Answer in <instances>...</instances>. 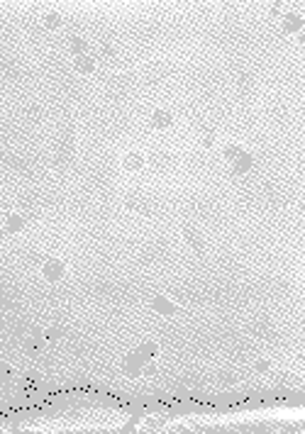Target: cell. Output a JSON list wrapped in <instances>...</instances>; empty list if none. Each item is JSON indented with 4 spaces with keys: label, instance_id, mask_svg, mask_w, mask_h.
<instances>
[{
    "label": "cell",
    "instance_id": "obj_12",
    "mask_svg": "<svg viewBox=\"0 0 305 434\" xmlns=\"http://www.w3.org/2000/svg\"><path fill=\"white\" fill-rule=\"evenodd\" d=\"M61 337H64V329L56 327V325L44 329V339H47V342H56V339H61Z\"/></svg>",
    "mask_w": 305,
    "mask_h": 434
},
{
    "label": "cell",
    "instance_id": "obj_20",
    "mask_svg": "<svg viewBox=\"0 0 305 434\" xmlns=\"http://www.w3.org/2000/svg\"><path fill=\"white\" fill-rule=\"evenodd\" d=\"M200 142H203L205 146H210V144H213V134H210V132H208V134H203V139H200Z\"/></svg>",
    "mask_w": 305,
    "mask_h": 434
},
{
    "label": "cell",
    "instance_id": "obj_13",
    "mask_svg": "<svg viewBox=\"0 0 305 434\" xmlns=\"http://www.w3.org/2000/svg\"><path fill=\"white\" fill-rule=\"evenodd\" d=\"M59 25H61V15H59V13H49V15L44 18V27H47V30H56Z\"/></svg>",
    "mask_w": 305,
    "mask_h": 434
},
{
    "label": "cell",
    "instance_id": "obj_5",
    "mask_svg": "<svg viewBox=\"0 0 305 434\" xmlns=\"http://www.w3.org/2000/svg\"><path fill=\"white\" fill-rule=\"evenodd\" d=\"M151 125H154L157 129H169L174 125V115L169 110H154V115H151Z\"/></svg>",
    "mask_w": 305,
    "mask_h": 434
},
{
    "label": "cell",
    "instance_id": "obj_18",
    "mask_svg": "<svg viewBox=\"0 0 305 434\" xmlns=\"http://www.w3.org/2000/svg\"><path fill=\"white\" fill-rule=\"evenodd\" d=\"M269 368H271L269 361H256V371H259V373H264V371H269Z\"/></svg>",
    "mask_w": 305,
    "mask_h": 434
},
{
    "label": "cell",
    "instance_id": "obj_2",
    "mask_svg": "<svg viewBox=\"0 0 305 434\" xmlns=\"http://www.w3.org/2000/svg\"><path fill=\"white\" fill-rule=\"evenodd\" d=\"M42 273H44L47 281H59V278L66 273V266H64V261H59V259H49V261L42 266Z\"/></svg>",
    "mask_w": 305,
    "mask_h": 434
},
{
    "label": "cell",
    "instance_id": "obj_7",
    "mask_svg": "<svg viewBox=\"0 0 305 434\" xmlns=\"http://www.w3.org/2000/svg\"><path fill=\"white\" fill-rule=\"evenodd\" d=\"M5 230H8V232H13V235L22 232V230H25V217H22V215H8V220H5Z\"/></svg>",
    "mask_w": 305,
    "mask_h": 434
},
{
    "label": "cell",
    "instance_id": "obj_1",
    "mask_svg": "<svg viewBox=\"0 0 305 434\" xmlns=\"http://www.w3.org/2000/svg\"><path fill=\"white\" fill-rule=\"evenodd\" d=\"M122 368H125V373H127L129 378H137V376L142 373V368H144V359H142V354H139V351L127 354L125 361H122Z\"/></svg>",
    "mask_w": 305,
    "mask_h": 434
},
{
    "label": "cell",
    "instance_id": "obj_17",
    "mask_svg": "<svg viewBox=\"0 0 305 434\" xmlns=\"http://www.w3.org/2000/svg\"><path fill=\"white\" fill-rule=\"evenodd\" d=\"M217 378H220V383H234V376H232L230 371H222Z\"/></svg>",
    "mask_w": 305,
    "mask_h": 434
},
{
    "label": "cell",
    "instance_id": "obj_14",
    "mask_svg": "<svg viewBox=\"0 0 305 434\" xmlns=\"http://www.w3.org/2000/svg\"><path fill=\"white\" fill-rule=\"evenodd\" d=\"M13 376H15L13 366H8V363H0V383H8V380H13Z\"/></svg>",
    "mask_w": 305,
    "mask_h": 434
},
{
    "label": "cell",
    "instance_id": "obj_19",
    "mask_svg": "<svg viewBox=\"0 0 305 434\" xmlns=\"http://www.w3.org/2000/svg\"><path fill=\"white\" fill-rule=\"evenodd\" d=\"M186 237H188V242H191V244L200 247V242H198V235H196V232H186Z\"/></svg>",
    "mask_w": 305,
    "mask_h": 434
},
{
    "label": "cell",
    "instance_id": "obj_11",
    "mask_svg": "<svg viewBox=\"0 0 305 434\" xmlns=\"http://www.w3.org/2000/svg\"><path fill=\"white\" fill-rule=\"evenodd\" d=\"M125 166H127V168H142V166H144V156L137 154V151H132V154H127Z\"/></svg>",
    "mask_w": 305,
    "mask_h": 434
},
{
    "label": "cell",
    "instance_id": "obj_16",
    "mask_svg": "<svg viewBox=\"0 0 305 434\" xmlns=\"http://www.w3.org/2000/svg\"><path fill=\"white\" fill-rule=\"evenodd\" d=\"M239 151H242L239 146H234V144H230V146H225V159H230V161H232V159H234V156H237Z\"/></svg>",
    "mask_w": 305,
    "mask_h": 434
},
{
    "label": "cell",
    "instance_id": "obj_8",
    "mask_svg": "<svg viewBox=\"0 0 305 434\" xmlns=\"http://www.w3.org/2000/svg\"><path fill=\"white\" fill-rule=\"evenodd\" d=\"M76 69H78L81 73H90V71L95 69V59L88 56V54H81V56H76Z\"/></svg>",
    "mask_w": 305,
    "mask_h": 434
},
{
    "label": "cell",
    "instance_id": "obj_10",
    "mask_svg": "<svg viewBox=\"0 0 305 434\" xmlns=\"http://www.w3.org/2000/svg\"><path fill=\"white\" fill-rule=\"evenodd\" d=\"M69 49H71L76 56H81V54H86V49H88V42H86L83 37H76V35H73V37L69 39Z\"/></svg>",
    "mask_w": 305,
    "mask_h": 434
},
{
    "label": "cell",
    "instance_id": "obj_3",
    "mask_svg": "<svg viewBox=\"0 0 305 434\" xmlns=\"http://www.w3.org/2000/svg\"><path fill=\"white\" fill-rule=\"evenodd\" d=\"M151 307H154L159 315H164V317H171V315H176V310H179L166 295H157L154 300H151Z\"/></svg>",
    "mask_w": 305,
    "mask_h": 434
},
{
    "label": "cell",
    "instance_id": "obj_6",
    "mask_svg": "<svg viewBox=\"0 0 305 434\" xmlns=\"http://www.w3.org/2000/svg\"><path fill=\"white\" fill-rule=\"evenodd\" d=\"M283 30H286V32H300V30H303V18H300L298 13H288V15L283 18Z\"/></svg>",
    "mask_w": 305,
    "mask_h": 434
},
{
    "label": "cell",
    "instance_id": "obj_4",
    "mask_svg": "<svg viewBox=\"0 0 305 434\" xmlns=\"http://www.w3.org/2000/svg\"><path fill=\"white\" fill-rule=\"evenodd\" d=\"M251 163H254V159H251L249 151H239V154L232 159V168H234V173H247V171L251 168Z\"/></svg>",
    "mask_w": 305,
    "mask_h": 434
},
{
    "label": "cell",
    "instance_id": "obj_9",
    "mask_svg": "<svg viewBox=\"0 0 305 434\" xmlns=\"http://www.w3.org/2000/svg\"><path fill=\"white\" fill-rule=\"evenodd\" d=\"M137 351L142 354L144 361H146V359H154V356L159 354V344H157V342H144V344H139Z\"/></svg>",
    "mask_w": 305,
    "mask_h": 434
},
{
    "label": "cell",
    "instance_id": "obj_15",
    "mask_svg": "<svg viewBox=\"0 0 305 434\" xmlns=\"http://www.w3.org/2000/svg\"><path fill=\"white\" fill-rule=\"evenodd\" d=\"M27 351H39V346H42V337L39 334H32L30 339H27Z\"/></svg>",
    "mask_w": 305,
    "mask_h": 434
}]
</instances>
